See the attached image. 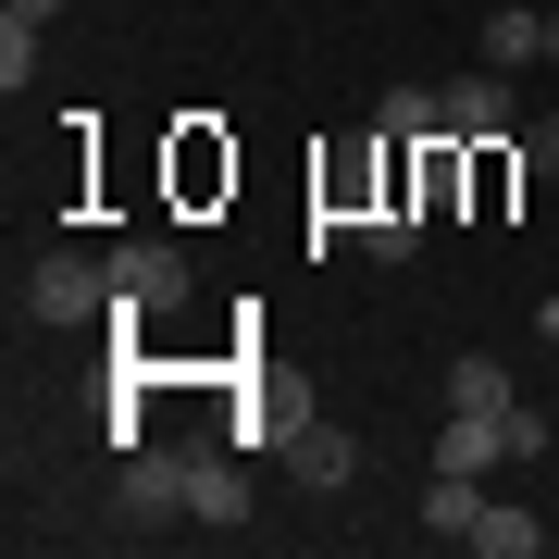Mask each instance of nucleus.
Listing matches in <instances>:
<instances>
[{
  "mask_svg": "<svg viewBox=\"0 0 559 559\" xmlns=\"http://www.w3.org/2000/svg\"><path fill=\"white\" fill-rule=\"evenodd\" d=\"M175 510H187V460H124V522H138V535H162Z\"/></svg>",
  "mask_w": 559,
  "mask_h": 559,
  "instance_id": "obj_5",
  "label": "nucleus"
},
{
  "mask_svg": "<svg viewBox=\"0 0 559 559\" xmlns=\"http://www.w3.org/2000/svg\"><path fill=\"white\" fill-rule=\"evenodd\" d=\"M485 62H498V75H522V62H547V13H522V0H510V13L485 25Z\"/></svg>",
  "mask_w": 559,
  "mask_h": 559,
  "instance_id": "obj_11",
  "label": "nucleus"
},
{
  "mask_svg": "<svg viewBox=\"0 0 559 559\" xmlns=\"http://www.w3.org/2000/svg\"><path fill=\"white\" fill-rule=\"evenodd\" d=\"M175 299H187V249H175V237L112 249V311H175Z\"/></svg>",
  "mask_w": 559,
  "mask_h": 559,
  "instance_id": "obj_2",
  "label": "nucleus"
},
{
  "mask_svg": "<svg viewBox=\"0 0 559 559\" xmlns=\"http://www.w3.org/2000/svg\"><path fill=\"white\" fill-rule=\"evenodd\" d=\"M286 473H299V485H348L360 448L336 436V423H286Z\"/></svg>",
  "mask_w": 559,
  "mask_h": 559,
  "instance_id": "obj_6",
  "label": "nucleus"
},
{
  "mask_svg": "<svg viewBox=\"0 0 559 559\" xmlns=\"http://www.w3.org/2000/svg\"><path fill=\"white\" fill-rule=\"evenodd\" d=\"M187 510H200L212 535H237V522H249V485L224 473V460H187Z\"/></svg>",
  "mask_w": 559,
  "mask_h": 559,
  "instance_id": "obj_8",
  "label": "nucleus"
},
{
  "mask_svg": "<svg viewBox=\"0 0 559 559\" xmlns=\"http://www.w3.org/2000/svg\"><path fill=\"white\" fill-rule=\"evenodd\" d=\"M25 75H38V25H13V13H0V87L25 100Z\"/></svg>",
  "mask_w": 559,
  "mask_h": 559,
  "instance_id": "obj_14",
  "label": "nucleus"
},
{
  "mask_svg": "<svg viewBox=\"0 0 559 559\" xmlns=\"http://www.w3.org/2000/svg\"><path fill=\"white\" fill-rule=\"evenodd\" d=\"M547 62H559V13H547Z\"/></svg>",
  "mask_w": 559,
  "mask_h": 559,
  "instance_id": "obj_17",
  "label": "nucleus"
},
{
  "mask_svg": "<svg viewBox=\"0 0 559 559\" xmlns=\"http://www.w3.org/2000/svg\"><path fill=\"white\" fill-rule=\"evenodd\" d=\"M498 460H510V436H498V423H460V411H448V436H436V473H498Z\"/></svg>",
  "mask_w": 559,
  "mask_h": 559,
  "instance_id": "obj_10",
  "label": "nucleus"
},
{
  "mask_svg": "<svg viewBox=\"0 0 559 559\" xmlns=\"http://www.w3.org/2000/svg\"><path fill=\"white\" fill-rule=\"evenodd\" d=\"M460 547H485V559H535V547H547V522L522 510V498H485V510H473V535H460Z\"/></svg>",
  "mask_w": 559,
  "mask_h": 559,
  "instance_id": "obj_7",
  "label": "nucleus"
},
{
  "mask_svg": "<svg viewBox=\"0 0 559 559\" xmlns=\"http://www.w3.org/2000/svg\"><path fill=\"white\" fill-rule=\"evenodd\" d=\"M0 13H13V25H50V13H62V0H0Z\"/></svg>",
  "mask_w": 559,
  "mask_h": 559,
  "instance_id": "obj_15",
  "label": "nucleus"
},
{
  "mask_svg": "<svg viewBox=\"0 0 559 559\" xmlns=\"http://www.w3.org/2000/svg\"><path fill=\"white\" fill-rule=\"evenodd\" d=\"M25 311H38V323H87V311H112V261H87V249H50L38 274H25Z\"/></svg>",
  "mask_w": 559,
  "mask_h": 559,
  "instance_id": "obj_1",
  "label": "nucleus"
},
{
  "mask_svg": "<svg viewBox=\"0 0 559 559\" xmlns=\"http://www.w3.org/2000/svg\"><path fill=\"white\" fill-rule=\"evenodd\" d=\"M360 249H373V261H411V249H423V212H411V200L360 212Z\"/></svg>",
  "mask_w": 559,
  "mask_h": 559,
  "instance_id": "obj_12",
  "label": "nucleus"
},
{
  "mask_svg": "<svg viewBox=\"0 0 559 559\" xmlns=\"http://www.w3.org/2000/svg\"><path fill=\"white\" fill-rule=\"evenodd\" d=\"M448 411H460V423H498V436H510V411H522L510 360H485V348H473V360H448Z\"/></svg>",
  "mask_w": 559,
  "mask_h": 559,
  "instance_id": "obj_4",
  "label": "nucleus"
},
{
  "mask_svg": "<svg viewBox=\"0 0 559 559\" xmlns=\"http://www.w3.org/2000/svg\"><path fill=\"white\" fill-rule=\"evenodd\" d=\"M473 510H485V473H436L423 485V535H473Z\"/></svg>",
  "mask_w": 559,
  "mask_h": 559,
  "instance_id": "obj_9",
  "label": "nucleus"
},
{
  "mask_svg": "<svg viewBox=\"0 0 559 559\" xmlns=\"http://www.w3.org/2000/svg\"><path fill=\"white\" fill-rule=\"evenodd\" d=\"M535 336H559V299H535Z\"/></svg>",
  "mask_w": 559,
  "mask_h": 559,
  "instance_id": "obj_16",
  "label": "nucleus"
},
{
  "mask_svg": "<svg viewBox=\"0 0 559 559\" xmlns=\"http://www.w3.org/2000/svg\"><path fill=\"white\" fill-rule=\"evenodd\" d=\"M510 162H522V175H559V112H547V124L522 112V124H510Z\"/></svg>",
  "mask_w": 559,
  "mask_h": 559,
  "instance_id": "obj_13",
  "label": "nucleus"
},
{
  "mask_svg": "<svg viewBox=\"0 0 559 559\" xmlns=\"http://www.w3.org/2000/svg\"><path fill=\"white\" fill-rule=\"evenodd\" d=\"M436 100H448V138H510V75H498V62H473V75H448L436 87Z\"/></svg>",
  "mask_w": 559,
  "mask_h": 559,
  "instance_id": "obj_3",
  "label": "nucleus"
}]
</instances>
